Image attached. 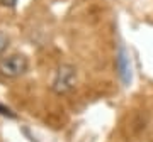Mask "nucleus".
Listing matches in <instances>:
<instances>
[{
  "label": "nucleus",
  "instance_id": "nucleus-1",
  "mask_svg": "<svg viewBox=\"0 0 153 142\" xmlns=\"http://www.w3.org/2000/svg\"><path fill=\"white\" fill-rule=\"evenodd\" d=\"M76 85V70L71 64H61L55 73L53 83H51V90L56 95H66L70 93Z\"/></svg>",
  "mask_w": 153,
  "mask_h": 142
},
{
  "label": "nucleus",
  "instance_id": "nucleus-2",
  "mask_svg": "<svg viewBox=\"0 0 153 142\" xmlns=\"http://www.w3.org/2000/svg\"><path fill=\"white\" fill-rule=\"evenodd\" d=\"M29 68V61L24 54H10L0 59V75L4 78H19Z\"/></svg>",
  "mask_w": 153,
  "mask_h": 142
},
{
  "label": "nucleus",
  "instance_id": "nucleus-3",
  "mask_svg": "<svg viewBox=\"0 0 153 142\" xmlns=\"http://www.w3.org/2000/svg\"><path fill=\"white\" fill-rule=\"evenodd\" d=\"M116 68H117V73H119L123 85L129 86V83H131V63H129L128 53H126L123 46L119 48V53H117V58H116Z\"/></svg>",
  "mask_w": 153,
  "mask_h": 142
},
{
  "label": "nucleus",
  "instance_id": "nucleus-4",
  "mask_svg": "<svg viewBox=\"0 0 153 142\" xmlns=\"http://www.w3.org/2000/svg\"><path fill=\"white\" fill-rule=\"evenodd\" d=\"M7 48H9V36L0 31V54H2Z\"/></svg>",
  "mask_w": 153,
  "mask_h": 142
},
{
  "label": "nucleus",
  "instance_id": "nucleus-5",
  "mask_svg": "<svg viewBox=\"0 0 153 142\" xmlns=\"http://www.w3.org/2000/svg\"><path fill=\"white\" fill-rule=\"evenodd\" d=\"M0 115H4V117H9V119H16V113L12 112L9 107H4V105L0 103Z\"/></svg>",
  "mask_w": 153,
  "mask_h": 142
},
{
  "label": "nucleus",
  "instance_id": "nucleus-6",
  "mask_svg": "<svg viewBox=\"0 0 153 142\" xmlns=\"http://www.w3.org/2000/svg\"><path fill=\"white\" fill-rule=\"evenodd\" d=\"M17 4V0H0V5L2 7H14Z\"/></svg>",
  "mask_w": 153,
  "mask_h": 142
}]
</instances>
